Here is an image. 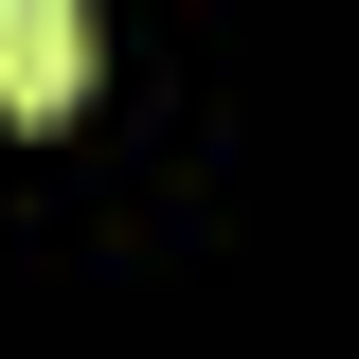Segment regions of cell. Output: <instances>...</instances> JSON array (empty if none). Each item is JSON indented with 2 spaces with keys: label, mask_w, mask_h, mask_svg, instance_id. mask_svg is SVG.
I'll list each match as a JSON object with an SVG mask.
<instances>
[{
  "label": "cell",
  "mask_w": 359,
  "mask_h": 359,
  "mask_svg": "<svg viewBox=\"0 0 359 359\" xmlns=\"http://www.w3.org/2000/svg\"><path fill=\"white\" fill-rule=\"evenodd\" d=\"M72 72H90L72 0H0V108H72Z\"/></svg>",
  "instance_id": "6da1fadb"
}]
</instances>
